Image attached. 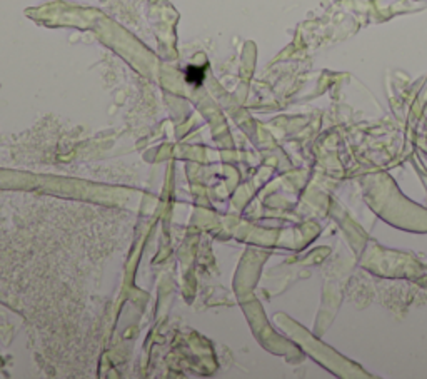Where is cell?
I'll use <instances>...</instances> for the list:
<instances>
[{"label":"cell","mask_w":427,"mask_h":379,"mask_svg":"<svg viewBox=\"0 0 427 379\" xmlns=\"http://www.w3.org/2000/svg\"><path fill=\"white\" fill-rule=\"evenodd\" d=\"M204 77V71L199 67H190L189 69V74H187V79H189V82H201Z\"/></svg>","instance_id":"6da1fadb"}]
</instances>
